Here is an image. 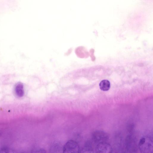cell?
<instances>
[{"label":"cell","mask_w":153,"mask_h":153,"mask_svg":"<svg viewBox=\"0 0 153 153\" xmlns=\"http://www.w3.org/2000/svg\"><path fill=\"white\" fill-rule=\"evenodd\" d=\"M123 146L125 153H137L138 149L136 139L131 134L126 137L123 142Z\"/></svg>","instance_id":"cell-1"},{"label":"cell","mask_w":153,"mask_h":153,"mask_svg":"<svg viewBox=\"0 0 153 153\" xmlns=\"http://www.w3.org/2000/svg\"><path fill=\"white\" fill-rule=\"evenodd\" d=\"M138 146L141 153H153V140L150 137L147 136L142 137L140 139Z\"/></svg>","instance_id":"cell-2"},{"label":"cell","mask_w":153,"mask_h":153,"mask_svg":"<svg viewBox=\"0 0 153 153\" xmlns=\"http://www.w3.org/2000/svg\"><path fill=\"white\" fill-rule=\"evenodd\" d=\"M79 146L77 143L73 140L67 142L64 146L63 153H79Z\"/></svg>","instance_id":"cell-3"},{"label":"cell","mask_w":153,"mask_h":153,"mask_svg":"<svg viewBox=\"0 0 153 153\" xmlns=\"http://www.w3.org/2000/svg\"><path fill=\"white\" fill-rule=\"evenodd\" d=\"M92 138L94 143L98 144L102 142H106L109 138V136L104 131L97 130L93 133Z\"/></svg>","instance_id":"cell-4"},{"label":"cell","mask_w":153,"mask_h":153,"mask_svg":"<svg viewBox=\"0 0 153 153\" xmlns=\"http://www.w3.org/2000/svg\"><path fill=\"white\" fill-rule=\"evenodd\" d=\"M95 153H113L111 145L107 142H102L97 144Z\"/></svg>","instance_id":"cell-5"},{"label":"cell","mask_w":153,"mask_h":153,"mask_svg":"<svg viewBox=\"0 0 153 153\" xmlns=\"http://www.w3.org/2000/svg\"><path fill=\"white\" fill-rule=\"evenodd\" d=\"M15 93L17 96L22 97L24 95V91L23 84L19 82L16 85L14 89Z\"/></svg>","instance_id":"cell-6"},{"label":"cell","mask_w":153,"mask_h":153,"mask_svg":"<svg viewBox=\"0 0 153 153\" xmlns=\"http://www.w3.org/2000/svg\"><path fill=\"white\" fill-rule=\"evenodd\" d=\"M79 153H94L91 143L90 141L87 142L80 150Z\"/></svg>","instance_id":"cell-7"},{"label":"cell","mask_w":153,"mask_h":153,"mask_svg":"<svg viewBox=\"0 0 153 153\" xmlns=\"http://www.w3.org/2000/svg\"><path fill=\"white\" fill-rule=\"evenodd\" d=\"M100 89L102 91H107L110 88V83L108 80L104 79L102 80L99 83Z\"/></svg>","instance_id":"cell-8"},{"label":"cell","mask_w":153,"mask_h":153,"mask_svg":"<svg viewBox=\"0 0 153 153\" xmlns=\"http://www.w3.org/2000/svg\"><path fill=\"white\" fill-rule=\"evenodd\" d=\"M31 153H46V152L43 148H37L33 149Z\"/></svg>","instance_id":"cell-9"},{"label":"cell","mask_w":153,"mask_h":153,"mask_svg":"<svg viewBox=\"0 0 153 153\" xmlns=\"http://www.w3.org/2000/svg\"><path fill=\"white\" fill-rule=\"evenodd\" d=\"M0 153H10V150L7 147H3L0 149Z\"/></svg>","instance_id":"cell-10"}]
</instances>
